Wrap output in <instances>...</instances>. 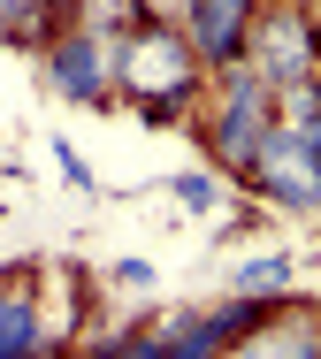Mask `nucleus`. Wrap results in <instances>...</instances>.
<instances>
[{
  "label": "nucleus",
  "instance_id": "10",
  "mask_svg": "<svg viewBox=\"0 0 321 359\" xmlns=\"http://www.w3.org/2000/svg\"><path fill=\"white\" fill-rule=\"evenodd\" d=\"M54 8H62V23H77V0H54Z\"/></svg>",
  "mask_w": 321,
  "mask_h": 359
},
{
  "label": "nucleus",
  "instance_id": "4",
  "mask_svg": "<svg viewBox=\"0 0 321 359\" xmlns=\"http://www.w3.org/2000/svg\"><path fill=\"white\" fill-rule=\"evenodd\" d=\"M252 191L268 199V207H291V215H314L321 207V153L314 145H299L291 130H268V145L252 153Z\"/></svg>",
  "mask_w": 321,
  "mask_h": 359
},
{
  "label": "nucleus",
  "instance_id": "9",
  "mask_svg": "<svg viewBox=\"0 0 321 359\" xmlns=\"http://www.w3.org/2000/svg\"><path fill=\"white\" fill-rule=\"evenodd\" d=\"M184 207H214V184L207 176H184Z\"/></svg>",
  "mask_w": 321,
  "mask_h": 359
},
{
  "label": "nucleus",
  "instance_id": "6",
  "mask_svg": "<svg viewBox=\"0 0 321 359\" xmlns=\"http://www.w3.org/2000/svg\"><path fill=\"white\" fill-rule=\"evenodd\" d=\"M252 23H260V0H191V8H184V39H191V54H199L207 69L245 62Z\"/></svg>",
  "mask_w": 321,
  "mask_h": 359
},
{
  "label": "nucleus",
  "instance_id": "7",
  "mask_svg": "<svg viewBox=\"0 0 321 359\" xmlns=\"http://www.w3.org/2000/svg\"><path fill=\"white\" fill-rule=\"evenodd\" d=\"M222 359H321V321H299V313H275L268 329H252L238 352Z\"/></svg>",
  "mask_w": 321,
  "mask_h": 359
},
{
  "label": "nucleus",
  "instance_id": "5",
  "mask_svg": "<svg viewBox=\"0 0 321 359\" xmlns=\"http://www.w3.org/2000/svg\"><path fill=\"white\" fill-rule=\"evenodd\" d=\"M46 62H54V84L69 100H115V31L62 23L54 46H46Z\"/></svg>",
  "mask_w": 321,
  "mask_h": 359
},
{
  "label": "nucleus",
  "instance_id": "3",
  "mask_svg": "<svg viewBox=\"0 0 321 359\" xmlns=\"http://www.w3.org/2000/svg\"><path fill=\"white\" fill-rule=\"evenodd\" d=\"M245 62L268 76L275 92L314 84L321 76V8H306V0H260V23H252Z\"/></svg>",
  "mask_w": 321,
  "mask_h": 359
},
{
  "label": "nucleus",
  "instance_id": "1",
  "mask_svg": "<svg viewBox=\"0 0 321 359\" xmlns=\"http://www.w3.org/2000/svg\"><path fill=\"white\" fill-rule=\"evenodd\" d=\"M207 84V62L191 54L184 23H130L115 39V92L146 107V123H176Z\"/></svg>",
  "mask_w": 321,
  "mask_h": 359
},
{
  "label": "nucleus",
  "instance_id": "2",
  "mask_svg": "<svg viewBox=\"0 0 321 359\" xmlns=\"http://www.w3.org/2000/svg\"><path fill=\"white\" fill-rule=\"evenodd\" d=\"M199 130H207V153H214V168L245 176V168H252V153H260V145H268V130H275V84L252 69V62H230V69H214V92H207V115H199Z\"/></svg>",
  "mask_w": 321,
  "mask_h": 359
},
{
  "label": "nucleus",
  "instance_id": "8",
  "mask_svg": "<svg viewBox=\"0 0 321 359\" xmlns=\"http://www.w3.org/2000/svg\"><path fill=\"white\" fill-rule=\"evenodd\" d=\"M245 290L260 298V290H283V260H260V268H245Z\"/></svg>",
  "mask_w": 321,
  "mask_h": 359
}]
</instances>
